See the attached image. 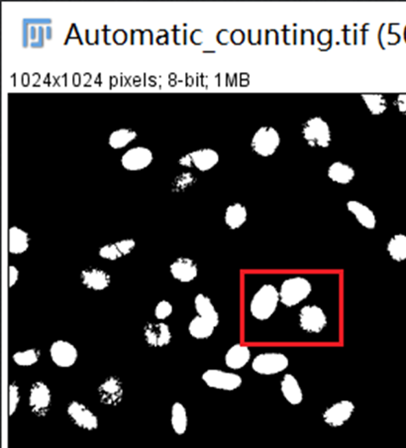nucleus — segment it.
<instances>
[{
	"mask_svg": "<svg viewBox=\"0 0 406 448\" xmlns=\"http://www.w3.org/2000/svg\"><path fill=\"white\" fill-rule=\"evenodd\" d=\"M280 292L273 285H264L259 289L250 304V313L258 320H267L278 309Z\"/></svg>",
	"mask_w": 406,
	"mask_h": 448,
	"instance_id": "1",
	"label": "nucleus"
},
{
	"mask_svg": "<svg viewBox=\"0 0 406 448\" xmlns=\"http://www.w3.org/2000/svg\"><path fill=\"white\" fill-rule=\"evenodd\" d=\"M301 136L313 148H328L332 142L329 124L321 117L309 118L301 126Z\"/></svg>",
	"mask_w": 406,
	"mask_h": 448,
	"instance_id": "2",
	"label": "nucleus"
},
{
	"mask_svg": "<svg viewBox=\"0 0 406 448\" xmlns=\"http://www.w3.org/2000/svg\"><path fill=\"white\" fill-rule=\"evenodd\" d=\"M312 286L307 279L294 277L283 281L280 289V300L287 307H296L309 298Z\"/></svg>",
	"mask_w": 406,
	"mask_h": 448,
	"instance_id": "3",
	"label": "nucleus"
},
{
	"mask_svg": "<svg viewBox=\"0 0 406 448\" xmlns=\"http://www.w3.org/2000/svg\"><path fill=\"white\" fill-rule=\"evenodd\" d=\"M282 143L280 132L273 126H262L254 133L251 139L253 152L260 157L267 158L278 151Z\"/></svg>",
	"mask_w": 406,
	"mask_h": 448,
	"instance_id": "4",
	"label": "nucleus"
},
{
	"mask_svg": "<svg viewBox=\"0 0 406 448\" xmlns=\"http://www.w3.org/2000/svg\"><path fill=\"white\" fill-rule=\"evenodd\" d=\"M289 358L283 353L267 352L253 359L252 369L260 375H276L289 367Z\"/></svg>",
	"mask_w": 406,
	"mask_h": 448,
	"instance_id": "5",
	"label": "nucleus"
},
{
	"mask_svg": "<svg viewBox=\"0 0 406 448\" xmlns=\"http://www.w3.org/2000/svg\"><path fill=\"white\" fill-rule=\"evenodd\" d=\"M202 380L209 388L222 391H235L242 385V378L238 374L218 369L205 371L202 374Z\"/></svg>",
	"mask_w": 406,
	"mask_h": 448,
	"instance_id": "6",
	"label": "nucleus"
},
{
	"mask_svg": "<svg viewBox=\"0 0 406 448\" xmlns=\"http://www.w3.org/2000/svg\"><path fill=\"white\" fill-rule=\"evenodd\" d=\"M300 325L304 331L319 333L326 327V314L318 305H305L300 309Z\"/></svg>",
	"mask_w": 406,
	"mask_h": 448,
	"instance_id": "7",
	"label": "nucleus"
},
{
	"mask_svg": "<svg viewBox=\"0 0 406 448\" xmlns=\"http://www.w3.org/2000/svg\"><path fill=\"white\" fill-rule=\"evenodd\" d=\"M51 401L52 394L48 386L43 382H36L32 385L29 394V405L36 416H46L51 405Z\"/></svg>",
	"mask_w": 406,
	"mask_h": 448,
	"instance_id": "8",
	"label": "nucleus"
},
{
	"mask_svg": "<svg viewBox=\"0 0 406 448\" xmlns=\"http://www.w3.org/2000/svg\"><path fill=\"white\" fill-rule=\"evenodd\" d=\"M67 412L73 423L80 429L89 430V432L97 429V416L84 403L73 401L68 405Z\"/></svg>",
	"mask_w": 406,
	"mask_h": 448,
	"instance_id": "9",
	"label": "nucleus"
},
{
	"mask_svg": "<svg viewBox=\"0 0 406 448\" xmlns=\"http://www.w3.org/2000/svg\"><path fill=\"white\" fill-rule=\"evenodd\" d=\"M355 405L351 401H340L323 412V420L332 427H340L353 416Z\"/></svg>",
	"mask_w": 406,
	"mask_h": 448,
	"instance_id": "10",
	"label": "nucleus"
},
{
	"mask_svg": "<svg viewBox=\"0 0 406 448\" xmlns=\"http://www.w3.org/2000/svg\"><path fill=\"white\" fill-rule=\"evenodd\" d=\"M153 153L146 147L129 149L121 158V165L128 171H141L153 162Z\"/></svg>",
	"mask_w": 406,
	"mask_h": 448,
	"instance_id": "11",
	"label": "nucleus"
},
{
	"mask_svg": "<svg viewBox=\"0 0 406 448\" xmlns=\"http://www.w3.org/2000/svg\"><path fill=\"white\" fill-rule=\"evenodd\" d=\"M50 356L57 366L69 368L77 362V350L68 341L58 340L51 346Z\"/></svg>",
	"mask_w": 406,
	"mask_h": 448,
	"instance_id": "12",
	"label": "nucleus"
},
{
	"mask_svg": "<svg viewBox=\"0 0 406 448\" xmlns=\"http://www.w3.org/2000/svg\"><path fill=\"white\" fill-rule=\"evenodd\" d=\"M123 394L121 381L115 376L109 377L98 388L100 401L107 405H119L123 399Z\"/></svg>",
	"mask_w": 406,
	"mask_h": 448,
	"instance_id": "13",
	"label": "nucleus"
},
{
	"mask_svg": "<svg viewBox=\"0 0 406 448\" xmlns=\"http://www.w3.org/2000/svg\"><path fill=\"white\" fill-rule=\"evenodd\" d=\"M144 338L149 346L164 347L171 340V332L166 323L149 322L144 327Z\"/></svg>",
	"mask_w": 406,
	"mask_h": 448,
	"instance_id": "14",
	"label": "nucleus"
},
{
	"mask_svg": "<svg viewBox=\"0 0 406 448\" xmlns=\"http://www.w3.org/2000/svg\"><path fill=\"white\" fill-rule=\"evenodd\" d=\"M169 272L176 280L182 283L193 282L198 276V266L189 258H178L169 266Z\"/></svg>",
	"mask_w": 406,
	"mask_h": 448,
	"instance_id": "15",
	"label": "nucleus"
},
{
	"mask_svg": "<svg viewBox=\"0 0 406 448\" xmlns=\"http://www.w3.org/2000/svg\"><path fill=\"white\" fill-rule=\"evenodd\" d=\"M187 155L191 160V167H195L202 172L211 170L219 162V154L211 148L200 149Z\"/></svg>",
	"mask_w": 406,
	"mask_h": 448,
	"instance_id": "16",
	"label": "nucleus"
},
{
	"mask_svg": "<svg viewBox=\"0 0 406 448\" xmlns=\"http://www.w3.org/2000/svg\"><path fill=\"white\" fill-rule=\"evenodd\" d=\"M82 284L93 291H104L110 285V276L104 270L88 268L80 274Z\"/></svg>",
	"mask_w": 406,
	"mask_h": 448,
	"instance_id": "17",
	"label": "nucleus"
},
{
	"mask_svg": "<svg viewBox=\"0 0 406 448\" xmlns=\"http://www.w3.org/2000/svg\"><path fill=\"white\" fill-rule=\"evenodd\" d=\"M347 209L356 217L359 224L362 225L363 228L369 229V231L376 228V215L369 207L358 200H349L347 202Z\"/></svg>",
	"mask_w": 406,
	"mask_h": 448,
	"instance_id": "18",
	"label": "nucleus"
},
{
	"mask_svg": "<svg viewBox=\"0 0 406 448\" xmlns=\"http://www.w3.org/2000/svg\"><path fill=\"white\" fill-rule=\"evenodd\" d=\"M280 391L285 400L292 405L302 403L303 392L300 383L291 374H285L280 382Z\"/></svg>",
	"mask_w": 406,
	"mask_h": 448,
	"instance_id": "19",
	"label": "nucleus"
},
{
	"mask_svg": "<svg viewBox=\"0 0 406 448\" xmlns=\"http://www.w3.org/2000/svg\"><path fill=\"white\" fill-rule=\"evenodd\" d=\"M250 359H251V351L249 347L235 344L227 351L225 355V364L230 369L240 370L246 366Z\"/></svg>",
	"mask_w": 406,
	"mask_h": 448,
	"instance_id": "20",
	"label": "nucleus"
},
{
	"mask_svg": "<svg viewBox=\"0 0 406 448\" xmlns=\"http://www.w3.org/2000/svg\"><path fill=\"white\" fill-rule=\"evenodd\" d=\"M327 176L332 182L339 185H349L355 179L356 172L344 162L332 163L327 170Z\"/></svg>",
	"mask_w": 406,
	"mask_h": 448,
	"instance_id": "21",
	"label": "nucleus"
},
{
	"mask_svg": "<svg viewBox=\"0 0 406 448\" xmlns=\"http://www.w3.org/2000/svg\"><path fill=\"white\" fill-rule=\"evenodd\" d=\"M248 218L247 207L243 206L240 202L230 204L225 211L224 220L225 224L232 231L241 228L246 224Z\"/></svg>",
	"mask_w": 406,
	"mask_h": 448,
	"instance_id": "22",
	"label": "nucleus"
},
{
	"mask_svg": "<svg viewBox=\"0 0 406 448\" xmlns=\"http://www.w3.org/2000/svg\"><path fill=\"white\" fill-rule=\"evenodd\" d=\"M195 307L198 316L211 322L215 327L219 325V314L216 311L208 296L198 294L195 296Z\"/></svg>",
	"mask_w": 406,
	"mask_h": 448,
	"instance_id": "23",
	"label": "nucleus"
},
{
	"mask_svg": "<svg viewBox=\"0 0 406 448\" xmlns=\"http://www.w3.org/2000/svg\"><path fill=\"white\" fill-rule=\"evenodd\" d=\"M29 242H30V238L25 231L18 228L17 226H13L9 229L8 250L11 254L18 255V254L24 253L28 250Z\"/></svg>",
	"mask_w": 406,
	"mask_h": 448,
	"instance_id": "24",
	"label": "nucleus"
},
{
	"mask_svg": "<svg viewBox=\"0 0 406 448\" xmlns=\"http://www.w3.org/2000/svg\"><path fill=\"white\" fill-rule=\"evenodd\" d=\"M171 423L174 432L178 436H182V434H186L187 425H189V418H187L186 408L182 403H175L171 407Z\"/></svg>",
	"mask_w": 406,
	"mask_h": 448,
	"instance_id": "25",
	"label": "nucleus"
},
{
	"mask_svg": "<svg viewBox=\"0 0 406 448\" xmlns=\"http://www.w3.org/2000/svg\"><path fill=\"white\" fill-rule=\"evenodd\" d=\"M215 327L202 316H198L189 325V334L195 340H207L213 334Z\"/></svg>",
	"mask_w": 406,
	"mask_h": 448,
	"instance_id": "26",
	"label": "nucleus"
},
{
	"mask_svg": "<svg viewBox=\"0 0 406 448\" xmlns=\"http://www.w3.org/2000/svg\"><path fill=\"white\" fill-rule=\"evenodd\" d=\"M387 250L390 258L396 262L406 260V235L403 233L396 234L387 243Z\"/></svg>",
	"mask_w": 406,
	"mask_h": 448,
	"instance_id": "27",
	"label": "nucleus"
},
{
	"mask_svg": "<svg viewBox=\"0 0 406 448\" xmlns=\"http://www.w3.org/2000/svg\"><path fill=\"white\" fill-rule=\"evenodd\" d=\"M361 97L372 115H381L387 109V99L380 93H363Z\"/></svg>",
	"mask_w": 406,
	"mask_h": 448,
	"instance_id": "28",
	"label": "nucleus"
},
{
	"mask_svg": "<svg viewBox=\"0 0 406 448\" xmlns=\"http://www.w3.org/2000/svg\"><path fill=\"white\" fill-rule=\"evenodd\" d=\"M137 137V133L132 129L121 128L111 133L108 143L113 149H122L130 144Z\"/></svg>",
	"mask_w": 406,
	"mask_h": 448,
	"instance_id": "29",
	"label": "nucleus"
},
{
	"mask_svg": "<svg viewBox=\"0 0 406 448\" xmlns=\"http://www.w3.org/2000/svg\"><path fill=\"white\" fill-rule=\"evenodd\" d=\"M40 352L37 349H27L18 351L13 355V361L19 366H32L39 360Z\"/></svg>",
	"mask_w": 406,
	"mask_h": 448,
	"instance_id": "30",
	"label": "nucleus"
},
{
	"mask_svg": "<svg viewBox=\"0 0 406 448\" xmlns=\"http://www.w3.org/2000/svg\"><path fill=\"white\" fill-rule=\"evenodd\" d=\"M195 182V176L193 173L186 172V173L180 174V175L175 178L173 184H171V191H173V193H182L184 189L193 186Z\"/></svg>",
	"mask_w": 406,
	"mask_h": 448,
	"instance_id": "31",
	"label": "nucleus"
},
{
	"mask_svg": "<svg viewBox=\"0 0 406 448\" xmlns=\"http://www.w3.org/2000/svg\"><path fill=\"white\" fill-rule=\"evenodd\" d=\"M20 402L19 387L15 383L9 385L8 388V414L13 416L16 412Z\"/></svg>",
	"mask_w": 406,
	"mask_h": 448,
	"instance_id": "32",
	"label": "nucleus"
},
{
	"mask_svg": "<svg viewBox=\"0 0 406 448\" xmlns=\"http://www.w3.org/2000/svg\"><path fill=\"white\" fill-rule=\"evenodd\" d=\"M99 256L104 259L116 261L122 257L121 253L118 250L116 244H107L99 249Z\"/></svg>",
	"mask_w": 406,
	"mask_h": 448,
	"instance_id": "33",
	"label": "nucleus"
},
{
	"mask_svg": "<svg viewBox=\"0 0 406 448\" xmlns=\"http://www.w3.org/2000/svg\"><path fill=\"white\" fill-rule=\"evenodd\" d=\"M173 314V305L168 300H160L155 309V316L160 320H166Z\"/></svg>",
	"mask_w": 406,
	"mask_h": 448,
	"instance_id": "34",
	"label": "nucleus"
},
{
	"mask_svg": "<svg viewBox=\"0 0 406 448\" xmlns=\"http://www.w3.org/2000/svg\"><path fill=\"white\" fill-rule=\"evenodd\" d=\"M115 244L122 256L130 254L136 246V242L133 239H123L116 242Z\"/></svg>",
	"mask_w": 406,
	"mask_h": 448,
	"instance_id": "35",
	"label": "nucleus"
},
{
	"mask_svg": "<svg viewBox=\"0 0 406 448\" xmlns=\"http://www.w3.org/2000/svg\"><path fill=\"white\" fill-rule=\"evenodd\" d=\"M394 106L398 109L399 113L406 117V93H401L394 102Z\"/></svg>",
	"mask_w": 406,
	"mask_h": 448,
	"instance_id": "36",
	"label": "nucleus"
},
{
	"mask_svg": "<svg viewBox=\"0 0 406 448\" xmlns=\"http://www.w3.org/2000/svg\"><path fill=\"white\" fill-rule=\"evenodd\" d=\"M18 278H19V271L16 267L10 266L8 268V286L12 287L16 284Z\"/></svg>",
	"mask_w": 406,
	"mask_h": 448,
	"instance_id": "37",
	"label": "nucleus"
}]
</instances>
